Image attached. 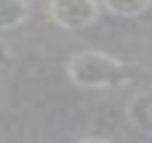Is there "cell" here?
I'll return each mask as SVG.
<instances>
[{
	"mask_svg": "<svg viewBox=\"0 0 152 143\" xmlns=\"http://www.w3.org/2000/svg\"><path fill=\"white\" fill-rule=\"evenodd\" d=\"M65 72L67 78L83 90H110L116 85H125L137 76L134 65L99 49H83L72 54Z\"/></svg>",
	"mask_w": 152,
	"mask_h": 143,
	"instance_id": "1",
	"label": "cell"
},
{
	"mask_svg": "<svg viewBox=\"0 0 152 143\" xmlns=\"http://www.w3.org/2000/svg\"><path fill=\"white\" fill-rule=\"evenodd\" d=\"M101 5L112 16H119V18H137L143 11L150 9L152 0H101Z\"/></svg>",
	"mask_w": 152,
	"mask_h": 143,
	"instance_id": "5",
	"label": "cell"
},
{
	"mask_svg": "<svg viewBox=\"0 0 152 143\" xmlns=\"http://www.w3.org/2000/svg\"><path fill=\"white\" fill-rule=\"evenodd\" d=\"M29 18L27 0H0V31H11Z\"/></svg>",
	"mask_w": 152,
	"mask_h": 143,
	"instance_id": "4",
	"label": "cell"
},
{
	"mask_svg": "<svg viewBox=\"0 0 152 143\" xmlns=\"http://www.w3.org/2000/svg\"><path fill=\"white\" fill-rule=\"evenodd\" d=\"M125 116L132 128L152 134V90L134 94L125 105Z\"/></svg>",
	"mask_w": 152,
	"mask_h": 143,
	"instance_id": "3",
	"label": "cell"
},
{
	"mask_svg": "<svg viewBox=\"0 0 152 143\" xmlns=\"http://www.w3.org/2000/svg\"><path fill=\"white\" fill-rule=\"evenodd\" d=\"M49 20L61 29L76 31L94 25L101 16L99 0H49Z\"/></svg>",
	"mask_w": 152,
	"mask_h": 143,
	"instance_id": "2",
	"label": "cell"
},
{
	"mask_svg": "<svg viewBox=\"0 0 152 143\" xmlns=\"http://www.w3.org/2000/svg\"><path fill=\"white\" fill-rule=\"evenodd\" d=\"M11 54H14L11 52V45L7 43L5 38H0V67H5L7 63L11 61Z\"/></svg>",
	"mask_w": 152,
	"mask_h": 143,
	"instance_id": "6",
	"label": "cell"
}]
</instances>
